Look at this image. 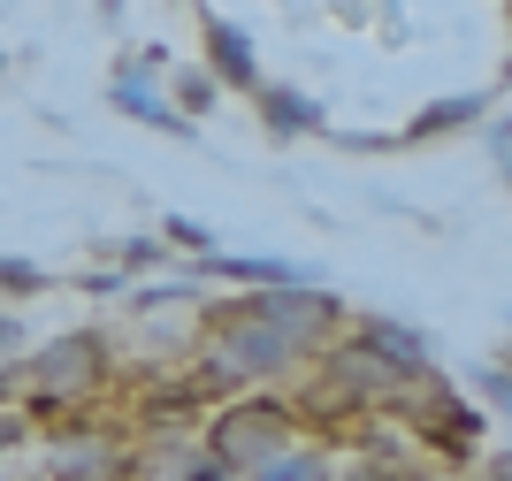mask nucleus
Instances as JSON below:
<instances>
[{"instance_id":"obj_3","label":"nucleus","mask_w":512,"mask_h":481,"mask_svg":"<svg viewBox=\"0 0 512 481\" xmlns=\"http://www.w3.org/2000/svg\"><path fill=\"white\" fill-rule=\"evenodd\" d=\"M383 420L406 436L413 459H421V466H444V474H474L482 451H490V413H482L474 398H459L444 375H428L421 390L398 398Z\"/></svg>"},{"instance_id":"obj_24","label":"nucleus","mask_w":512,"mask_h":481,"mask_svg":"<svg viewBox=\"0 0 512 481\" xmlns=\"http://www.w3.org/2000/svg\"><path fill=\"white\" fill-rule=\"evenodd\" d=\"M505 336H512V306H505Z\"/></svg>"},{"instance_id":"obj_1","label":"nucleus","mask_w":512,"mask_h":481,"mask_svg":"<svg viewBox=\"0 0 512 481\" xmlns=\"http://www.w3.org/2000/svg\"><path fill=\"white\" fill-rule=\"evenodd\" d=\"M192 359H207L230 390H291V382L314 367V359L276 329V321L253 314L245 291H214L192 314Z\"/></svg>"},{"instance_id":"obj_21","label":"nucleus","mask_w":512,"mask_h":481,"mask_svg":"<svg viewBox=\"0 0 512 481\" xmlns=\"http://www.w3.org/2000/svg\"><path fill=\"white\" fill-rule=\"evenodd\" d=\"M123 69H138V77H169V46H138Z\"/></svg>"},{"instance_id":"obj_18","label":"nucleus","mask_w":512,"mask_h":481,"mask_svg":"<svg viewBox=\"0 0 512 481\" xmlns=\"http://www.w3.org/2000/svg\"><path fill=\"white\" fill-rule=\"evenodd\" d=\"M39 443V428H31V413L23 405H0V466L16 459V451H31Z\"/></svg>"},{"instance_id":"obj_12","label":"nucleus","mask_w":512,"mask_h":481,"mask_svg":"<svg viewBox=\"0 0 512 481\" xmlns=\"http://www.w3.org/2000/svg\"><path fill=\"white\" fill-rule=\"evenodd\" d=\"M245 481H337V451L314 443V436H299L283 459H268L260 474H245Z\"/></svg>"},{"instance_id":"obj_7","label":"nucleus","mask_w":512,"mask_h":481,"mask_svg":"<svg viewBox=\"0 0 512 481\" xmlns=\"http://www.w3.org/2000/svg\"><path fill=\"white\" fill-rule=\"evenodd\" d=\"M199 69H207L222 92H253L260 84V39L230 16H207L199 23Z\"/></svg>"},{"instance_id":"obj_11","label":"nucleus","mask_w":512,"mask_h":481,"mask_svg":"<svg viewBox=\"0 0 512 481\" xmlns=\"http://www.w3.org/2000/svg\"><path fill=\"white\" fill-rule=\"evenodd\" d=\"M337 481H428V466L406 443H360L352 459H337Z\"/></svg>"},{"instance_id":"obj_20","label":"nucleus","mask_w":512,"mask_h":481,"mask_svg":"<svg viewBox=\"0 0 512 481\" xmlns=\"http://www.w3.org/2000/svg\"><path fill=\"white\" fill-rule=\"evenodd\" d=\"M482 146H490V161H512V115H490V123H482Z\"/></svg>"},{"instance_id":"obj_22","label":"nucleus","mask_w":512,"mask_h":481,"mask_svg":"<svg viewBox=\"0 0 512 481\" xmlns=\"http://www.w3.org/2000/svg\"><path fill=\"white\" fill-rule=\"evenodd\" d=\"M123 291H130V283H123V275H115V268L85 275V298H123Z\"/></svg>"},{"instance_id":"obj_14","label":"nucleus","mask_w":512,"mask_h":481,"mask_svg":"<svg viewBox=\"0 0 512 481\" xmlns=\"http://www.w3.org/2000/svg\"><path fill=\"white\" fill-rule=\"evenodd\" d=\"M169 107L184 115V123H207L214 107H222V84H214L199 62L192 69H169Z\"/></svg>"},{"instance_id":"obj_15","label":"nucleus","mask_w":512,"mask_h":481,"mask_svg":"<svg viewBox=\"0 0 512 481\" xmlns=\"http://www.w3.org/2000/svg\"><path fill=\"white\" fill-rule=\"evenodd\" d=\"M54 291V275L39 268V260H16V252H0V298L8 306H31V298Z\"/></svg>"},{"instance_id":"obj_19","label":"nucleus","mask_w":512,"mask_h":481,"mask_svg":"<svg viewBox=\"0 0 512 481\" xmlns=\"http://www.w3.org/2000/svg\"><path fill=\"white\" fill-rule=\"evenodd\" d=\"M23 352H31V329H23L16 306H0V367H16Z\"/></svg>"},{"instance_id":"obj_10","label":"nucleus","mask_w":512,"mask_h":481,"mask_svg":"<svg viewBox=\"0 0 512 481\" xmlns=\"http://www.w3.org/2000/svg\"><path fill=\"white\" fill-rule=\"evenodd\" d=\"M130 314H138V321H153V314H169V306H192V314H199V306H207V275H199V268H184V275H161V283H130Z\"/></svg>"},{"instance_id":"obj_17","label":"nucleus","mask_w":512,"mask_h":481,"mask_svg":"<svg viewBox=\"0 0 512 481\" xmlns=\"http://www.w3.org/2000/svg\"><path fill=\"white\" fill-rule=\"evenodd\" d=\"M474 398H482V413L512 420V359H482V367H474Z\"/></svg>"},{"instance_id":"obj_8","label":"nucleus","mask_w":512,"mask_h":481,"mask_svg":"<svg viewBox=\"0 0 512 481\" xmlns=\"http://www.w3.org/2000/svg\"><path fill=\"white\" fill-rule=\"evenodd\" d=\"M490 115H497V100L482 92V84H467V92H444V100L413 107V123H406V130H390V153L428 146V138H459V130H482Z\"/></svg>"},{"instance_id":"obj_5","label":"nucleus","mask_w":512,"mask_h":481,"mask_svg":"<svg viewBox=\"0 0 512 481\" xmlns=\"http://www.w3.org/2000/svg\"><path fill=\"white\" fill-rule=\"evenodd\" d=\"M245 298H253V314L276 321L306 359H321L344 329H352V306H344L329 283H276V291H245Z\"/></svg>"},{"instance_id":"obj_13","label":"nucleus","mask_w":512,"mask_h":481,"mask_svg":"<svg viewBox=\"0 0 512 481\" xmlns=\"http://www.w3.org/2000/svg\"><path fill=\"white\" fill-rule=\"evenodd\" d=\"M100 260L123 275V283H138V275L169 268L176 252H169V237H161V230H138V237H115V245H100Z\"/></svg>"},{"instance_id":"obj_9","label":"nucleus","mask_w":512,"mask_h":481,"mask_svg":"<svg viewBox=\"0 0 512 481\" xmlns=\"http://www.w3.org/2000/svg\"><path fill=\"white\" fill-rule=\"evenodd\" d=\"M107 107L130 115V123H146V130H161V138H199V123H184L169 107L161 77H138V69H115V77H107Z\"/></svg>"},{"instance_id":"obj_16","label":"nucleus","mask_w":512,"mask_h":481,"mask_svg":"<svg viewBox=\"0 0 512 481\" xmlns=\"http://www.w3.org/2000/svg\"><path fill=\"white\" fill-rule=\"evenodd\" d=\"M161 237H169V252H184V260H207V252H222V237H214L207 222H192V214H161Z\"/></svg>"},{"instance_id":"obj_4","label":"nucleus","mask_w":512,"mask_h":481,"mask_svg":"<svg viewBox=\"0 0 512 481\" xmlns=\"http://www.w3.org/2000/svg\"><path fill=\"white\" fill-rule=\"evenodd\" d=\"M299 436L306 428H299V413H291L283 390H237V398H222L207 420H199V451H207L230 481L260 474V466L283 459Z\"/></svg>"},{"instance_id":"obj_26","label":"nucleus","mask_w":512,"mask_h":481,"mask_svg":"<svg viewBox=\"0 0 512 481\" xmlns=\"http://www.w3.org/2000/svg\"><path fill=\"white\" fill-rule=\"evenodd\" d=\"M505 23H512V0H505Z\"/></svg>"},{"instance_id":"obj_2","label":"nucleus","mask_w":512,"mask_h":481,"mask_svg":"<svg viewBox=\"0 0 512 481\" xmlns=\"http://www.w3.org/2000/svg\"><path fill=\"white\" fill-rule=\"evenodd\" d=\"M123 390V352L107 329H62L23 352V413L31 428H54L69 413H100L107 398Z\"/></svg>"},{"instance_id":"obj_25","label":"nucleus","mask_w":512,"mask_h":481,"mask_svg":"<svg viewBox=\"0 0 512 481\" xmlns=\"http://www.w3.org/2000/svg\"><path fill=\"white\" fill-rule=\"evenodd\" d=\"M0 77H8V54H0Z\"/></svg>"},{"instance_id":"obj_23","label":"nucleus","mask_w":512,"mask_h":481,"mask_svg":"<svg viewBox=\"0 0 512 481\" xmlns=\"http://www.w3.org/2000/svg\"><path fill=\"white\" fill-rule=\"evenodd\" d=\"M497 168H505V191H512V161H497Z\"/></svg>"},{"instance_id":"obj_6","label":"nucleus","mask_w":512,"mask_h":481,"mask_svg":"<svg viewBox=\"0 0 512 481\" xmlns=\"http://www.w3.org/2000/svg\"><path fill=\"white\" fill-rule=\"evenodd\" d=\"M245 100H253V115H260V130H268V138H276V146H299V138H329V107L314 100V92H299V84H276V77H260L253 92H245Z\"/></svg>"}]
</instances>
